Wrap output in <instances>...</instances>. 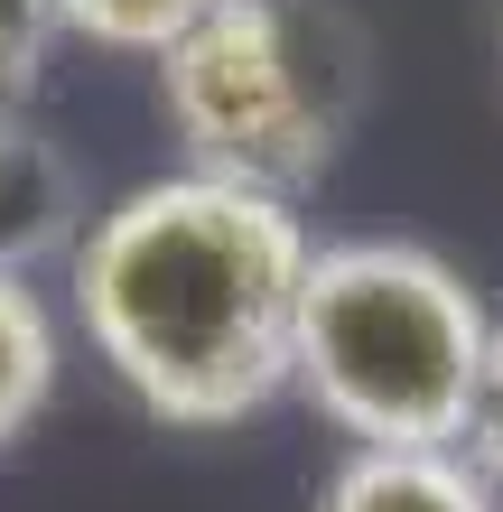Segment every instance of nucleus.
Masks as SVG:
<instances>
[{
	"mask_svg": "<svg viewBox=\"0 0 503 512\" xmlns=\"http://www.w3.org/2000/svg\"><path fill=\"white\" fill-rule=\"evenodd\" d=\"M308 252L299 205L196 168L150 177L75 243V317L140 410L224 429L289 382Z\"/></svg>",
	"mask_w": 503,
	"mask_h": 512,
	"instance_id": "nucleus-1",
	"label": "nucleus"
},
{
	"mask_svg": "<svg viewBox=\"0 0 503 512\" xmlns=\"http://www.w3.org/2000/svg\"><path fill=\"white\" fill-rule=\"evenodd\" d=\"M485 326L476 280L429 243H317L289 317V382L354 447H457Z\"/></svg>",
	"mask_w": 503,
	"mask_h": 512,
	"instance_id": "nucleus-2",
	"label": "nucleus"
},
{
	"mask_svg": "<svg viewBox=\"0 0 503 512\" xmlns=\"http://www.w3.org/2000/svg\"><path fill=\"white\" fill-rule=\"evenodd\" d=\"M159 112L187 140L196 177L252 196H299L336 159V94L308 66L299 19L280 0H215L159 56Z\"/></svg>",
	"mask_w": 503,
	"mask_h": 512,
	"instance_id": "nucleus-3",
	"label": "nucleus"
},
{
	"mask_svg": "<svg viewBox=\"0 0 503 512\" xmlns=\"http://www.w3.org/2000/svg\"><path fill=\"white\" fill-rule=\"evenodd\" d=\"M317 512H503L457 447H354L327 475Z\"/></svg>",
	"mask_w": 503,
	"mask_h": 512,
	"instance_id": "nucleus-4",
	"label": "nucleus"
},
{
	"mask_svg": "<svg viewBox=\"0 0 503 512\" xmlns=\"http://www.w3.org/2000/svg\"><path fill=\"white\" fill-rule=\"evenodd\" d=\"M66 233H75V168L28 112H0V270L28 280V261L56 252Z\"/></svg>",
	"mask_w": 503,
	"mask_h": 512,
	"instance_id": "nucleus-5",
	"label": "nucleus"
},
{
	"mask_svg": "<svg viewBox=\"0 0 503 512\" xmlns=\"http://www.w3.org/2000/svg\"><path fill=\"white\" fill-rule=\"evenodd\" d=\"M47 391H56V317L19 270H0V447L47 410Z\"/></svg>",
	"mask_w": 503,
	"mask_h": 512,
	"instance_id": "nucleus-6",
	"label": "nucleus"
},
{
	"mask_svg": "<svg viewBox=\"0 0 503 512\" xmlns=\"http://www.w3.org/2000/svg\"><path fill=\"white\" fill-rule=\"evenodd\" d=\"M205 10L215 0H56V28H75L94 47H122V56H168Z\"/></svg>",
	"mask_w": 503,
	"mask_h": 512,
	"instance_id": "nucleus-7",
	"label": "nucleus"
},
{
	"mask_svg": "<svg viewBox=\"0 0 503 512\" xmlns=\"http://www.w3.org/2000/svg\"><path fill=\"white\" fill-rule=\"evenodd\" d=\"M56 38V0H0V112H28Z\"/></svg>",
	"mask_w": 503,
	"mask_h": 512,
	"instance_id": "nucleus-8",
	"label": "nucleus"
},
{
	"mask_svg": "<svg viewBox=\"0 0 503 512\" xmlns=\"http://www.w3.org/2000/svg\"><path fill=\"white\" fill-rule=\"evenodd\" d=\"M457 457L485 475V485H503V317L485 326V364H476V401H466V438Z\"/></svg>",
	"mask_w": 503,
	"mask_h": 512,
	"instance_id": "nucleus-9",
	"label": "nucleus"
}]
</instances>
